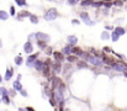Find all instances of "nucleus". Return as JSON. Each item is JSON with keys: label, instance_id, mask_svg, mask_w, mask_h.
I'll list each match as a JSON object with an SVG mask.
<instances>
[{"label": "nucleus", "instance_id": "obj_1", "mask_svg": "<svg viewBox=\"0 0 127 111\" xmlns=\"http://www.w3.org/2000/svg\"><path fill=\"white\" fill-rule=\"evenodd\" d=\"M59 16V12L57 11L56 7H51V9H47L43 14V19L46 21H54L57 17Z\"/></svg>", "mask_w": 127, "mask_h": 111}, {"label": "nucleus", "instance_id": "obj_2", "mask_svg": "<svg viewBox=\"0 0 127 111\" xmlns=\"http://www.w3.org/2000/svg\"><path fill=\"white\" fill-rule=\"evenodd\" d=\"M51 66H52V62H51V59H49V58H48V59H46V61L43 62L42 74L46 76V78H48V79H49V75H51Z\"/></svg>", "mask_w": 127, "mask_h": 111}, {"label": "nucleus", "instance_id": "obj_3", "mask_svg": "<svg viewBox=\"0 0 127 111\" xmlns=\"http://www.w3.org/2000/svg\"><path fill=\"white\" fill-rule=\"evenodd\" d=\"M86 62H89L90 64H93V66H95V67H102V63H104L99 57H95V56H91V54L88 57Z\"/></svg>", "mask_w": 127, "mask_h": 111}, {"label": "nucleus", "instance_id": "obj_4", "mask_svg": "<svg viewBox=\"0 0 127 111\" xmlns=\"http://www.w3.org/2000/svg\"><path fill=\"white\" fill-rule=\"evenodd\" d=\"M35 37H36V41H44V42H48L51 39V37L48 34H44V32H35Z\"/></svg>", "mask_w": 127, "mask_h": 111}, {"label": "nucleus", "instance_id": "obj_5", "mask_svg": "<svg viewBox=\"0 0 127 111\" xmlns=\"http://www.w3.org/2000/svg\"><path fill=\"white\" fill-rule=\"evenodd\" d=\"M38 56H40V53H32V54H30L29 58H27V61H26L27 67H33V63L36 62V59L38 58Z\"/></svg>", "mask_w": 127, "mask_h": 111}, {"label": "nucleus", "instance_id": "obj_6", "mask_svg": "<svg viewBox=\"0 0 127 111\" xmlns=\"http://www.w3.org/2000/svg\"><path fill=\"white\" fill-rule=\"evenodd\" d=\"M53 58H54V62H58V63H62V62H64V61H65L64 54H63L62 52H59V51L53 52Z\"/></svg>", "mask_w": 127, "mask_h": 111}, {"label": "nucleus", "instance_id": "obj_7", "mask_svg": "<svg viewBox=\"0 0 127 111\" xmlns=\"http://www.w3.org/2000/svg\"><path fill=\"white\" fill-rule=\"evenodd\" d=\"M30 16H31V12H30L29 10H22V11H20L19 14H16V19H17L19 21H22V19L30 17Z\"/></svg>", "mask_w": 127, "mask_h": 111}, {"label": "nucleus", "instance_id": "obj_8", "mask_svg": "<svg viewBox=\"0 0 127 111\" xmlns=\"http://www.w3.org/2000/svg\"><path fill=\"white\" fill-rule=\"evenodd\" d=\"M24 51H25L27 54H32V53H33V46H32L31 41L25 42V44H24Z\"/></svg>", "mask_w": 127, "mask_h": 111}, {"label": "nucleus", "instance_id": "obj_9", "mask_svg": "<svg viewBox=\"0 0 127 111\" xmlns=\"http://www.w3.org/2000/svg\"><path fill=\"white\" fill-rule=\"evenodd\" d=\"M52 68H53V73L59 74L61 72H62V63L54 62V63H52Z\"/></svg>", "mask_w": 127, "mask_h": 111}, {"label": "nucleus", "instance_id": "obj_10", "mask_svg": "<svg viewBox=\"0 0 127 111\" xmlns=\"http://www.w3.org/2000/svg\"><path fill=\"white\" fill-rule=\"evenodd\" d=\"M83 52H84V51H83L80 47H78V46H74V47L72 48V54H74V56H77V57H82Z\"/></svg>", "mask_w": 127, "mask_h": 111}, {"label": "nucleus", "instance_id": "obj_11", "mask_svg": "<svg viewBox=\"0 0 127 111\" xmlns=\"http://www.w3.org/2000/svg\"><path fill=\"white\" fill-rule=\"evenodd\" d=\"M33 68L37 71V72H42L43 69V62L41 59H36V62L33 63Z\"/></svg>", "mask_w": 127, "mask_h": 111}, {"label": "nucleus", "instance_id": "obj_12", "mask_svg": "<svg viewBox=\"0 0 127 111\" xmlns=\"http://www.w3.org/2000/svg\"><path fill=\"white\" fill-rule=\"evenodd\" d=\"M67 41H68L69 44H72V46L74 47V46H77V43H78V37L74 36V35H70V36L67 37Z\"/></svg>", "mask_w": 127, "mask_h": 111}, {"label": "nucleus", "instance_id": "obj_13", "mask_svg": "<svg viewBox=\"0 0 127 111\" xmlns=\"http://www.w3.org/2000/svg\"><path fill=\"white\" fill-rule=\"evenodd\" d=\"M14 75V68H10L7 67L6 68V73H5V76H4V80H10Z\"/></svg>", "mask_w": 127, "mask_h": 111}, {"label": "nucleus", "instance_id": "obj_14", "mask_svg": "<svg viewBox=\"0 0 127 111\" xmlns=\"http://www.w3.org/2000/svg\"><path fill=\"white\" fill-rule=\"evenodd\" d=\"M72 48H73V46L68 43V44H67V46H65V47H64V48L61 51V52H62L63 54H67V56H69V54H72Z\"/></svg>", "mask_w": 127, "mask_h": 111}, {"label": "nucleus", "instance_id": "obj_15", "mask_svg": "<svg viewBox=\"0 0 127 111\" xmlns=\"http://www.w3.org/2000/svg\"><path fill=\"white\" fill-rule=\"evenodd\" d=\"M12 89H15L16 91H20V90H22L24 88H22V85H21V81L16 79V80L12 83Z\"/></svg>", "mask_w": 127, "mask_h": 111}, {"label": "nucleus", "instance_id": "obj_16", "mask_svg": "<svg viewBox=\"0 0 127 111\" xmlns=\"http://www.w3.org/2000/svg\"><path fill=\"white\" fill-rule=\"evenodd\" d=\"M119 36H124L125 34H126V29H124V27H121V26H117V27H115V30H114Z\"/></svg>", "mask_w": 127, "mask_h": 111}, {"label": "nucleus", "instance_id": "obj_17", "mask_svg": "<svg viewBox=\"0 0 127 111\" xmlns=\"http://www.w3.org/2000/svg\"><path fill=\"white\" fill-rule=\"evenodd\" d=\"M29 19H30L31 24H33V25H37V24L40 22V19H38V16H37V15H35V14H31V16H30Z\"/></svg>", "mask_w": 127, "mask_h": 111}, {"label": "nucleus", "instance_id": "obj_18", "mask_svg": "<svg viewBox=\"0 0 127 111\" xmlns=\"http://www.w3.org/2000/svg\"><path fill=\"white\" fill-rule=\"evenodd\" d=\"M77 59H78V57L74 56V54H69V56L65 57V61H67L68 63H74V62H77Z\"/></svg>", "mask_w": 127, "mask_h": 111}, {"label": "nucleus", "instance_id": "obj_19", "mask_svg": "<svg viewBox=\"0 0 127 111\" xmlns=\"http://www.w3.org/2000/svg\"><path fill=\"white\" fill-rule=\"evenodd\" d=\"M9 12H6V11H4V10H0V20H2V21H6L7 19H9Z\"/></svg>", "mask_w": 127, "mask_h": 111}, {"label": "nucleus", "instance_id": "obj_20", "mask_svg": "<svg viewBox=\"0 0 127 111\" xmlns=\"http://www.w3.org/2000/svg\"><path fill=\"white\" fill-rule=\"evenodd\" d=\"M79 16H80V19H82L83 21H86V20L90 19V16H89V14H88L86 11H80V12H79Z\"/></svg>", "mask_w": 127, "mask_h": 111}, {"label": "nucleus", "instance_id": "obj_21", "mask_svg": "<svg viewBox=\"0 0 127 111\" xmlns=\"http://www.w3.org/2000/svg\"><path fill=\"white\" fill-rule=\"evenodd\" d=\"M110 37H111V35H110V32L109 31H102L101 32V39H104V41H106V39H110Z\"/></svg>", "mask_w": 127, "mask_h": 111}, {"label": "nucleus", "instance_id": "obj_22", "mask_svg": "<svg viewBox=\"0 0 127 111\" xmlns=\"http://www.w3.org/2000/svg\"><path fill=\"white\" fill-rule=\"evenodd\" d=\"M93 1L94 0H82L80 1V6H83V7H85V6H91Z\"/></svg>", "mask_w": 127, "mask_h": 111}, {"label": "nucleus", "instance_id": "obj_23", "mask_svg": "<svg viewBox=\"0 0 127 111\" xmlns=\"http://www.w3.org/2000/svg\"><path fill=\"white\" fill-rule=\"evenodd\" d=\"M24 63V58H22V56L20 54V56H17L16 58H15V64L16 66H21Z\"/></svg>", "mask_w": 127, "mask_h": 111}, {"label": "nucleus", "instance_id": "obj_24", "mask_svg": "<svg viewBox=\"0 0 127 111\" xmlns=\"http://www.w3.org/2000/svg\"><path fill=\"white\" fill-rule=\"evenodd\" d=\"M77 66H78L79 68H89L86 61H79V62H77Z\"/></svg>", "mask_w": 127, "mask_h": 111}, {"label": "nucleus", "instance_id": "obj_25", "mask_svg": "<svg viewBox=\"0 0 127 111\" xmlns=\"http://www.w3.org/2000/svg\"><path fill=\"white\" fill-rule=\"evenodd\" d=\"M1 101H2L4 104L9 105V104H10V98H9V94H6V95H2V96H1Z\"/></svg>", "mask_w": 127, "mask_h": 111}, {"label": "nucleus", "instance_id": "obj_26", "mask_svg": "<svg viewBox=\"0 0 127 111\" xmlns=\"http://www.w3.org/2000/svg\"><path fill=\"white\" fill-rule=\"evenodd\" d=\"M15 2H16L19 6H24V7L29 6V4H27V1H26V0H15Z\"/></svg>", "mask_w": 127, "mask_h": 111}, {"label": "nucleus", "instance_id": "obj_27", "mask_svg": "<svg viewBox=\"0 0 127 111\" xmlns=\"http://www.w3.org/2000/svg\"><path fill=\"white\" fill-rule=\"evenodd\" d=\"M119 38H120V36H119L115 31H112V32H111V39H112L114 42H117V41H119Z\"/></svg>", "mask_w": 127, "mask_h": 111}, {"label": "nucleus", "instance_id": "obj_28", "mask_svg": "<svg viewBox=\"0 0 127 111\" xmlns=\"http://www.w3.org/2000/svg\"><path fill=\"white\" fill-rule=\"evenodd\" d=\"M37 46L43 49V48H47V42H44V41H37Z\"/></svg>", "mask_w": 127, "mask_h": 111}, {"label": "nucleus", "instance_id": "obj_29", "mask_svg": "<svg viewBox=\"0 0 127 111\" xmlns=\"http://www.w3.org/2000/svg\"><path fill=\"white\" fill-rule=\"evenodd\" d=\"M9 15H10V16H16V9H15V6H14V5H11V6H10Z\"/></svg>", "mask_w": 127, "mask_h": 111}, {"label": "nucleus", "instance_id": "obj_30", "mask_svg": "<svg viewBox=\"0 0 127 111\" xmlns=\"http://www.w3.org/2000/svg\"><path fill=\"white\" fill-rule=\"evenodd\" d=\"M112 4H114V6H119V7H121V6L124 5V1H122V0H114Z\"/></svg>", "mask_w": 127, "mask_h": 111}, {"label": "nucleus", "instance_id": "obj_31", "mask_svg": "<svg viewBox=\"0 0 127 111\" xmlns=\"http://www.w3.org/2000/svg\"><path fill=\"white\" fill-rule=\"evenodd\" d=\"M112 6H114L112 2H110V1H104V7H105V9H111Z\"/></svg>", "mask_w": 127, "mask_h": 111}, {"label": "nucleus", "instance_id": "obj_32", "mask_svg": "<svg viewBox=\"0 0 127 111\" xmlns=\"http://www.w3.org/2000/svg\"><path fill=\"white\" fill-rule=\"evenodd\" d=\"M6 94H9V91L6 90V88L1 86V88H0V95L2 96V95H6Z\"/></svg>", "mask_w": 127, "mask_h": 111}, {"label": "nucleus", "instance_id": "obj_33", "mask_svg": "<svg viewBox=\"0 0 127 111\" xmlns=\"http://www.w3.org/2000/svg\"><path fill=\"white\" fill-rule=\"evenodd\" d=\"M104 52H105V53H111V52H112V48L109 47V46H105V47H104Z\"/></svg>", "mask_w": 127, "mask_h": 111}, {"label": "nucleus", "instance_id": "obj_34", "mask_svg": "<svg viewBox=\"0 0 127 111\" xmlns=\"http://www.w3.org/2000/svg\"><path fill=\"white\" fill-rule=\"evenodd\" d=\"M84 22L88 25V26H94V25H95V21H93V20H90V19L86 20V21H84Z\"/></svg>", "mask_w": 127, "mask_h": 111}, {"label": "nucleus", "instance_id": "obj_35", "mask_svg": "<svg viewBox=\"0 0 127 111\" xmlns=\"http://www.w3.org/2000/svg\"><path fill=\"white\" fill-rule=\"evenodd\" d=\"M72 24H73V25H79V24H80V20H78V19H73V20H72Z\"/></svg>", "mask_w": 127, "mask_h": 111}, {"label": "nucleus", "instance_id": "obj_36", "mask_svg": "<svg viewBox=\"0 0 127 111\" xmlns=\"http://www.w3.org/2000/svg\"><path fill=\"white\" fill-rule=\"evenodd\" d=\"M105 30H106V31H114V30H115V27H114V26H109V25H107V26H105Z\"/></svg>", "mask_w": 127, "mask_h": 111}, {"label": "nucleus", "instance_id": "obj_37", "mask_svg": "<svg viewBox=\"0 0 127 111\" xmlns=\"http://www.w3.org/2000/svg\"><path fill=\"white\" fill-rule=\"evenodd\" d=\"M68 4L73 6V5H77V4H78V1H77V0H68Z\"/></svg>", "mask_w": 127, "mask_h": 111}, {"label": "nucleus", "instance_id": "obj_38", "mask_svg": "<svg viewBox=\"0 0 127 111\" xmlns=\"http://www.w3.org/2000/svg\"><path fill=\"white\" fill-rule=\"evenodd\" d=\"M19 93H20V94H21L22 96H25V98L27 96V91H26V90H24V89H22V90H20Z\"/></svg>", "mask_w": 127, "mask_h": 111}, {"label": "nucleus", "instance_id": "obj_39", "mask_svg": "<svg viewBox=\"0 0 127 111\" xmlns=\"http://www.w3.org/2000/svg\"><path fill=\"white\" fill-rule=\"evenodd\" d=\"M52 49H53L52 47H47V54H52V53H53Z\"/></svg>", "mask_w": 127, "mask_h": 111}, {"label": "nucleus", "instance_id": "obj_40", "mask_svg": "<svg viewBox=\"0 0 127 111\" xmlns=\"http://www.w3.org/2000/svg\"><path fill=\"white\" fill-rule=\"evenodd\" d=\"M15 94H16V90H15V89L9 91V95H11V96H15Z\"/></svg>", "mask_w": 127, "mask_h": 111}, {"label": "nucleus", "instance_id": "obj_41", "mask_svg": "<svg viewBox=\"0 0 127 111\" xmlns=\"http://www.w3.org/2000/svg\"><path fill=\"white\" fill-rule=\"evenodd\" d=\"M26 111H35V110H33V108H31V106H27V108H26Z\"/></svg>", "mask_w": 127, "mask_h": 111}, {"label": "nucleus", "instance_id": "obj_42", "mask_svg": "<svg viewBox=\"0 0 127 111\" xmlns=\"http://www.w3.org/2000/svg\"><path fill=\"white\" fill-rule=\"evenodd\" d=\"M17 80H20V81H21V74H19V75H17Z\"/></svg>", "mask_w": 127, "mask_h": 111}, {"label": "nucleus", "instance_id": "obj_43", "mask_svg": "<svg viewBox=\"0 0 127 111\" xmlns=\"http://www.w3.org/2000/svg\"><path fill=\"white\" fill-rule=\"evenodd\" d=\"M2 47V42H1V38H0V48Z\"/></svg>", "mask_w": 127, "mask_h": 111}, {"label": "nucleus", "instance_id": "obj_44", "mask_svg": "<svg viewBox=\"0 0 127 111\" xmlns=\"http://www.w3.org/2000/svg\"><path fill=\"white\" fill-rule=\"evenodd\" d=\"M19 111H26V109H21V108H20V109H19Z\"/></svg>", "mask_w": 127, "mask_h": 111}, {"label": "nucleus", "instance_id": "obj_45", "mask_svg": "<svg viewBox=\"0 0 127 111\" xmlns=\"http://www.w3.org/2000/svg\"><path fill=\"white\" fill-rule=\"evenodd\" d=\"M102 1H110V2H112L114 0H102Z\"/></svg>", "mask_w": 127, "mask_h": 111}, {"label": "nucleus", "instance_id": "obj_46", "mask_svg": "<svg viewBox=\"0 0 127 111\" xmlns=\"http://www.w3.org/2000/svg\"><path fill=\"white\" fill-rule=\"evenodd\" d=\"M2 80H4V79H2V78H1V75H0V83H1Z\"/></svg>", "mask_w": 127, "mask_h": 111}, {"label": "nucleus", "instance_id": "obj_47", "mask_svg": "<svg viewBox=\"0 0 127 111\" xmlns=\"http://www.w3.org/2000/svg\"><path fill=\"white\" fill-rule=\"evenodd\" d=\"M125 76H126V78H127V72H125Z\"/></svg>", "mask_w": 127, "mask_h": 111}, {"label": "nucleus", "instance_id": "obj_48", "mask_svg": "<svg viewBox=\"0 0 127 111\" xmlns=\"http://www.w3.org/2000/svg\"><path fill=\"white\" fill-rule=\"evenodd\" d=\"M77 1H78V2H80V1H82V0H77Z\"/></svg>", "mask_w": 127, "mask_h": 111}, {"label": "nucleus", "instance_id": "obj_49", "mask_svg": "<svg viewBox=\"0 0 127 111\" xmlns=\"http://www.w3.org/2000/svg\"><path fill=\"white\" fill-rule=\"evenodd\" d=\"M122 1H124V2H126V1H127V0H122Z\"/></svg>", "mask_w": 127, "mask_h": 111}, {"label": "nucleus", "instance_id": "obj_50", "mask_svg": "<svg viewBox=\"0 0 127 111\" xmlns=\"http://www.w3.org/2000/svg\"><path fill=\"white\" fill-rule=\"evenodd\" d=\"M47 1H53V0H47Z\"/></svg>", "mask_w": 127, "mask_h": 111}, {"label": "nucleus", "instance_id": "obj_51", "mask_svg": "<svg viewBox=\"0 0 127 111\" xmlns=\"http://www.w3.org/2000/svg\"><path fill=\"white\" fill-rule=\"evenodd\" d=\"M0 103H1V98H0Z\"/></svg>", "mask_w": 127, "mask_h": 111}]
</instances>
